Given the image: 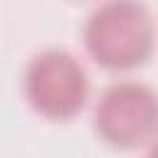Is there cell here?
<instances>
[{
  "label": "cell",
  "instance_id": "cell-3",
  "mask_svg": "<svg viewBox=\"0 0 158 158\" xmlns=\"http://www.w3.org/2000/svg\"><path fill=\"white\" fill-rule=\"evenodd\" d=\"M96 136L118 151H131L158 138V91L143 81L109 84L94 106Z\"/></svg>",
  "mask_w": 158,
  "mask_h": 158
},
{
  "label": "cell",
  "instance_id": "cell-4",
  "mask_svg": "<svg viewBox=\"0 0 158 158\" xmlns=\"http://www.w3.org/2000/svg\"><path fill=\"white\" fill-rule=\"evenodd\" d=\"M146 158H158V138L151 143V151H148V156Z\"/></svg>",
  "mask_w": 158,
  "mask_h": 158
},
{
  "label": "cell",
  "instance_id": "cell-2",
  "mask_svg": "<svg viewBox=\"0 0 158 158\" xmlns=\"http://www.w3.org/2000/svg\"><path fill=\"white\" fill-rule=\"evenodd\" d=\"M22 91L30 109L42 118L69 121L86 106L89 74L72 52L47 47L27 62Z\"/></svg>",
  "mask_w": 158,
  "mask_h": 158
},
{
  "label": "cell",
  "instance_id": "cell-1",
  "mask_svg": "<svg viewBox=\"0 0 158 158\" xmlns=\"http://www.w3.org/2000/svg\"><path fill=\"white\" fill-rule=\"evenodd\" d=\"M86 54L109 72L143 67L156 49V22L141 0H104L81 30Z\"/></svg>",
  "mask_w": 158,
  "mask_h": 158
}]
</instances>
